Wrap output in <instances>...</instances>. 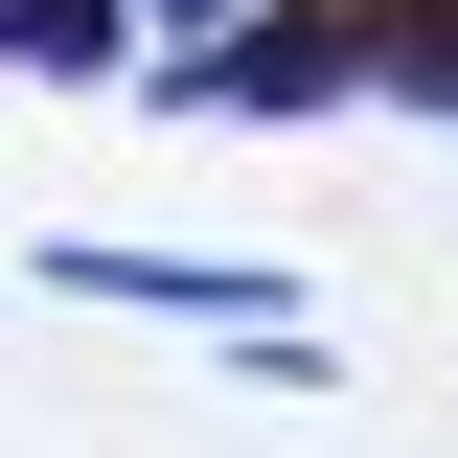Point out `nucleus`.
Listing matches in <instances>:
<instances>
[{"label": "nucleus", "mask_w": 458, "mask_h": 458, "mask_svg": "<svg viewBox=\"0 0 458 458\" xmlns=\"http://www.w3.org/2000/svg\"><path fill=\"white\" fill-rule=\"evenodd\" d=\"M344 69H390V0H229L161 114H321Z\"/></svg>", "instance_id": "1"}, {"label": "nucleus", "mask_w": 458, "mask_h": 458, "mask_svg": "<svg viewBox=\"0 0 458 458\" xmlns=\"http://www.w3.org/2000/svg\"><path fill=\"white\" fill-rule=\"evenodd\" d=\"M47 276H69V298H114V321H252V344H298L252 252H114V229H69Z\"/></svg>", "instance_id": "2"}, {"label": "nucleus", "mask_w": 458, "mask_h": 458, "mask_svg": "<svg viewBox=\"0 0 458 458\" xmlns=\"http://www.w3.org/2000/svg\"><path fill=\"white\" fill-rule=\"evenodd\" d=\"M0 47H23V69H114V47H138V0H0Z\"/></svg>", "instance_id": "3"}, {"label": "nucleus", "mask_w": 458, "mask_h": 458, "mask_svg": "<svg viewBox=\"0 0 458 458\" xmlns=\"http://www.w3.org/2000/svg\"><path fill=\"white\" fill-rule=\"evenodd\" d=\"M390 92H412V114H458V0H390Z\"/></svg>", "instance_id": "4"}, {"label": "nucleus", "mask_w": 458, "mask_h": 458, "mask_svg": "<svg viewBox=\"0 0 458 458\" xmlns=\"http://www.w3.org/2000/svg\"><path fill=\"white\" fill-rule=\"evenodd\" d=\"M138 23H183V47H207V23H229V0H138Z\"/></svg>", "instance_id": "5"}]
</instances>
